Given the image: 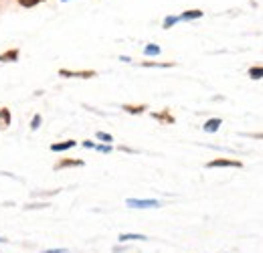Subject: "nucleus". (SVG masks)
Segmentation results:
<instances>
[{
	"label": "nucleus",
	"mask_w": 263,
	"mask_h": 253,
	"mask_svg": "<svg viewBox=\"0 0 263 253\" xmlns=\"http://www.w3.org/2000/svg\"><path fill=\"white\" fill-rule=\"evenodd\" d=\"M59 75L63 77H81V79H89V77H95L97 73L87 69V71H69V69H59Z\"/></svg>",
	"instance_id": "3"
},
{
	"label": "nucleus",
	"mask_w": 263,
	"mask_h": 253,
	"mask_svg": "<svg viewBox=\"0 0 263 253\" xmlns=\"http://www.w3.org/2000/svg\"><path fill=\"white\" fill-rule=\"evenodd\" d=\"M19 3H21V7H35L41 0H19Z\"/></svg>",
	"instance_id": "18"
},
{
	"label": "nucleus",
	"mask_w": 263,
	"mask_h": 253,
	"mask_svg": "<svg viewBox=\"0 0 263 253\" xmlns=\"http://www.w3.org/2000/svg\"><path fill=\"white\" fill-rule=\"evenodd\" d=\"M249 77L251 79H261L263 77V67H251L249 69Z\"/></svg>",
	"instance_id": "12"
},
{
	"label": "nucleus",
	"mask_w": 263,
	"mask_h": 253,
	"mask_svg": "<svg viewBox=\"0 0 263 253\" xmlns=\"http://www.w3.org/2000/svg\"><path fill=\"white\" fill-rule=\"evenodd\" d=\"M63 3H67V0H63Z\"/></svg>",
	"instance_id": "24"
},
{
	"label": "nucleus",
	"mask_w": 263,
	"mask_h": 253,
	"mask_svg": "<svg viewBox=\"0 0 263 253\" xmlns=\"http://www.w3.org/2000/svg\"><path fill=\"white\" fill-rule=\"evenodd\" d=\"M180 21V17H168L166 21H164V29H170L174 23H178Z\"/></svg>",
	"instance_id": "16"
},
{
	"label": "nucleus",
	"mask_w": 263,
	"mask_h": 253,
	"mask_svg": "<svg viewBox=\"0 0 263 253\" xmlns=\"http://www.w3.org/2000/svg\"><path fill=\"white\" fill-rule=\"evenodd\" d=\"M83 146H85V148H95V144H93V142H89V140H87V142H83Z\"/></svg>",
	"instance_id": "22"
},
{
	"label": "nucleus",
	"mask_w": 263,
	"mask_h": 253,
	"mask_svg": "<svg viewBox=\"0 0 263 253\" xmlns=\"http://www.w3.org/2000/svg\"><path fill=\"white\" fill-rule=\"evenodd\" d=\"M152 116H154V120H160V122H166V124H174V118L170 116L168 110H164L162 114H152Z\"/></svg>",
	"instance_id": "7"
},
{
	"label": "nucleus",
	"mask_w": 263,
	"mask_h": 253,
	"mask_svg": "<svg viewBox=\"0 0 263 253\" xmlns=\"http://www.w3.org/2000/svg\"><path fill=\"white\" fill-rule=\"evenodd\" d=\"M134 239H138V241H146L148 237H144V235H136V233H124V235H120V241H134Z\"/></svg>",
	"instance_id": "9"
},
{
	"label": "nucleus",
	"mask_w": 263,
	"mask_h": 253,
	"mask_svg": "<svg viewBox=\"0 0 263 253\" xmlns=\"http://www.w3.org/2000/svg\"><path fill=\"white\" fill-rule=\"evenodd\" d=\"M206 168H243V164L239 160H231V158H217V160H210L206 164Z\"/></svg>",
	"instance_id": "2"
},
{
	"label": "nucleus",
	"mask_w": 263,
	"mask_h": 253,
	"mask_svg": "<svg viewBox=\"0 0 263 253\" xmlns=\"http://www.w3.org/2000/svg\"><path fill=\"white\" fill-rule=\"evenodd\" d=\"M67 166H83V162H81V160H69V158H65V160H61L55 168L61 170V168H67Z\"/></svg>",
	"instance_id": "8"
},
{
	"label": "nucleus",
	"mask_w": 263,
	"mask_h": 253,
	"mask_svg": "<svg viewBox=\"0 0 263 253\" xmlns=\"http://www.w3.org/2000/svg\"><path fill=\"white\" fill-rule=\"evenodd\" d=\"M75 140H67V142H59V144H53L51 146V150L53 152H65V150H69V148H75Z\"/></svg>",
	"instance_id": "5"
},
{
	"label": "nucleus",
	"mask_w": 263,
	"mask_h": 253,
	"mask_svg": "<svg viewBox=\"0 0 263 253\" xmlns=\"http://www.w3.org/2000/svg\"><path fill=\"white\" fill-rule=\"evenodd\" d=\"M39 124H41V116L37 114V116L33 118V122H31V130H37V128H39Z\"/></svg>",
	"instance_id": "19"
},
{
	"label": "nucleus",
	"mask_w": 263,
	"mask_h": 253,
	"mask_svg": "<svg viewBox=\"0 0 263 253\" xmlns=\"http://www.w3.org/2000/svg\"><path fill=\"white\" fill-rule=\"evenodd\" d=\"M95 138H97V140H101V142H105V144H110V142L114 140L110 134H105V132H97V134H95Z\"/></svg>",
	"instance_id": "15"
},
{
	"label": "nucleus",
	"mask_w": 263,
	"mask_h": 253,
	"mask_svg": "<svg viewBox=\"0 0 263 253\" xmlns=\"http://www.w3.org/2000/svg\"><path fill=\"white\" fill-rule=\"evenodd\" d=\"M148 106H124V112L128 114H144Z\"/></svg>",
	"instance_id": "11"
},
{
	"label": "nucleus",
	"mask_w": 263,
	"mask_h": 253,
	"mask_svg": "<svg viewBox=\"0 0 263 253\" xmlns=\"http://www.w3.org/2000/svg\"><path fill=\"white\" fill-rule=\"evenodd\" d=\"M253 138H263V134H251Z\"/></svg>",
	"instance_id": "23"
},
{
	"label": "nucleus",
	"mask_w": 263,
	"mask_h": 253,
	"mask_svg": "<svg viewBox=\"0 0 263 253\" xmlns=\"http://www.w3.org/2000/svg\"><path fill=\"white\" fill-rule=\"evenodd\" d=\"M144 53L146 55H160V47H158V45H148L144 49Z\"/></svg>",
	"instance_id": "13"
},
{
	"label": "nucleus",
	"mask_w": 263,
	"mask_h": 253,
	"mask_svg": "<svg viewBox=\"0 0 263 253\" xmlns=\"http://www.w3.org/2000/svg\"><path fill=\"white\" fill-rule=\"evenodd\" d=\"M200 17H202V11H196V9H194V11H186L180 19H182V21H190V19H200Z\"/></svg>",
	"instance_id": "10"
},
{
	"label": "nucleus",
	"mask_w": 263,
	"mask_h": 253,
	"mask_svg": "<svg viewBox=\"0 0 263 253\" xmlns=\"http://www.w3.org/2000/svg\"><path fill=\"white\" fill-rule=\"evenodd\" d=\"M17 59H19V49H11L0 55V61H17Z\"/></svg>",
	"instance_id": "6"
},
{
	"label": "nucleus",
	"mask_w": 263,
	"mask_h": 253,
	"mask_svg": "<svg viewBox=\"0 0 263 253\" xmlns=\"http://www.w3.org/2000/svg\"><path fill=\"white\" fill-rule=\"evenodd\" d=\"M221 124H223V120H221V118H210V120L204 124V132L213 134V132H217V130L221 128Z\"/></svg>",
	"instance_id": "4"
},
{
	"label": "nucleus",
	"mask_w": 263,
	"mask_h": 253,
	"mask_svg": "<svg viewBox=\"0 0 263 253\" xmlns=\"http://www.w3.org/2000/svg\"><path fill=\"white\" fill-rule=\"evenodd\" d=\"M99 152H112V146H95Z\"/></svg>",
	"instance_id": "20"
},
{
	"label": "nucleus",
	"mask_w": 263,
	"mask_h": 253,
	"mask_svg": "<svg viewBox=\"0 0 263 253\" xmlns=\"http://www.w3.org/2000/svg\"><path fill=\"white\" fill-rule=\"evenodd\" d=\"M45 253H67L65 249H49V251H45Z\"/></svg>",
	"instance_id": "21"
},
{
	"label": "nucleus",
	"mask_w": 263,
	"mask_h": 253,
	"mask_svg": "<svg viewBox=\"0 0 263 253\" xmlns=\"http://www.w3.org/2000/svg\"><path fill=\"white\" fill-rule=\"evenodd\" d=\"M126 205L132 207V209H154V207H160V202L152 200V198H146V200H142V198H128Z\"/></svg>",
	"instance_id": "1"
},
{
	"label": "nucleus",
	"mask_w": 263,
	"mask_h": 253,
	"mask_svg": "<svg viewBox=\"0 0 263 253\" xmlns=\"http://www.w3.org/2000/svg\"><path fill=\"white\" fill-rule=\"evenodd\" d=\"M0 118L5 120V124H11V114H9L7 108H5V110H0Z\"/></svg>",
	"instance_id": "17"
},
{
	"label": "nucleus",
	"mask_w": 263,
	"mask_h": 253,
	"mask_svg": "<svg viewBox=\"0 0 263 253\" xmlns=\"http://www.w3.org/2000/svg\"><path fill=\"white\" fill-rule=\"evenodd\" d=\"M144 67H172L174 63H156V61H144Z\"/></svg>",
	"instance_id": "14"
}]
</instances>
